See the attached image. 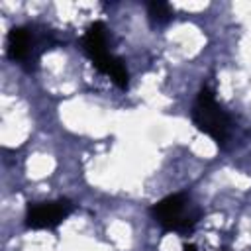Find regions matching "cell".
<instances>
[{"label": "cell", "mask_w": 251, "mask_h": 251, "mask_svg": "<svg viewBox=\"0 0 251 251\" xmlns=\"http://www.w3.org/2000/svg\"><path fill=\"white\" fill-rule=\"evenodd\" d=\"M98 73H102V75L110 76V78H112L120 88H127L129 73H127V69H126V63H124L120 57L112 55V57L102 65V69H100Z\"/></svg>", "instance_id": "cell-6"}, {"label": "cell", "mask_w": 251, "mask_h": 251, "mask_svg": "<svg viewBox=\"0 0 251 251\" xmlns=\"http://www.w3.org/2000/svg\"><path fill=\"white\" fill-rule=\"evenodd\" d=\"M147 14H149V18H151L153 22L165 24V22L171 20L173 10H171V6H169L167 2H149V4H147Z\"/></svg>", "instance_id": "cell-7"}, {"label": "cell", "mask_w": 251, "mask_h": 251, "mask_svg": "<svg viewBox=\"0 0 251 251\" xmlns=\"http://www.w3.org/2000/svg\"><path fill=\"white\" fill-rule=\"evenodd\" d=\"M151 216L167 231L186 233L196 226L200 212L190 204L184 194H171L151 206Z\"/></svg>", "instance_id": "cell-2"}, {"label": "cell", "mask_w": 251, "mask_h": 251, "mask_svg": "<svg viewBox=\"0 0 251 251\" xmlns=\"http://www.w3.org/2000/svg\"><path fill=\"white\" fill-rule=\"evenodd\" d=\"M41 51H43V45L31 27L18 25L10 29L8 39H6V53L10 61L20 63L29 69L31 63H37Z\"/></svg>", "instance_id": "cell-3"}, {"label": "cell", "mask_w": 251, "mask_h": 251, "mask_svg": "<svg viewBox=\"0 0 251 251\" xmlns=\"http://www.w3.org/2000/svg\"><path fill=\"white\" fill-rule=\"evenodd\" d=\"M73 212L71 200H55V202H41L27 208L25 226L29 229H55L63 224Z\"/></svg>", "instance_id": "cell-4"}, {"label": "cell", "mask_w": 251, "mask_h": 251, "mask_svg": "<svg viewBox=\"0 0 251 251\" xmlns=\"http://www.w3.org/2000/svg\"><path fill=\"white\" fill-rule=\"evenodd\" d=\"M192 122L200 131L212 137L218 145L226 143L229 135V118L222 110V106L216 102V96L208 86L200 88L196 96V102L192 108Z\"/></svg>", "instance_id": "cell-1"}, {"label": "cell", "mask_w": 251, "mask_h": 251, "mask_svg": "<svg viewBox=\"0 0 251 251\" xmlns=\"http://www.w3.org/2000/svg\"><path fill=\"white\" fill-rule=\"evenodd\" d=\"M184 251H196L192 245H184Z\"/></svg>", "instance_id": "cell-8"}, {"label": "cell", "mask_w": 251, "mask_h": 251, "mask_svg": "<svg viewBox=\"0 0 251 251\" xmlns=\"http://www.w3.org/2000/svg\"><path fill=\"white\" fill-rule=\"evenodd\" d=\"M82 49L96 67V71H100L102 65L112 57L108 49V31L102 22H94L88 25V29L82 35Z\"/></svg>", "instance_id": "cell-5"}]
</instances>
